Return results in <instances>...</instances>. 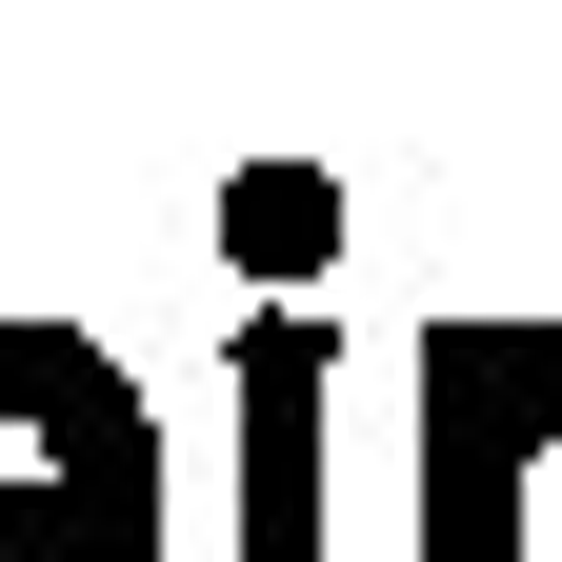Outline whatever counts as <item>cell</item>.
I'll list each match as a JSON object with an SVG mask.
<instances>
[{"instance_id": "obj_1", "label": "cell", "mask_w": 562, "mask_h": 562, "mask_svg": "<svg viewBox=\"0 0 562 562\" xmlns=\"http://www.w3.org/2000/svg\"><path fill=\"white\" fill-rule=\"evenodd\" d=\"M562 462V322H422V562H522Z\"/></svg>"}, {"instance_id": "obj_2", "label": "cell", "mask_w": 562, "mask_h": 562, "mask_svg": "<svg viewBox=\"0 0 562 562\" xmlns=\"http://www.w3.org/2000/svg\"><path fill=\"white\" fill-rule=\"evenodd\" d=\"M0 562H161V422L101 341H60L41 422L0 442Z\"/></svg>"}, {"instance_id": "obj_4", "label": "cell", "mask_w": 562, "mask_h": 562, "mask_svg": "<svg viewBox=\"0 0 562 562\" xmlns=\"http://www.w3.org/2000/svg\"><path fill=\"white\" fill-rule=\"evenodd\" d=\"M322 241H341V181H322V161H241V181H222V261L261 281V302H302Z\"/></svg>"}, {"instance_id": "obj_3", "label": "cell", "mask_w": 562, "mask_h": 562, "mask_svg": "<svg viewBox=\"0 0 562 562\" xmlns=\"http://www.w3.org/2000/svg\"><path fill=\"white\" fill-rule=\"evenodd\" d=\"M241 562H322V302H241Z\"/></svg>"}]
</instances>
